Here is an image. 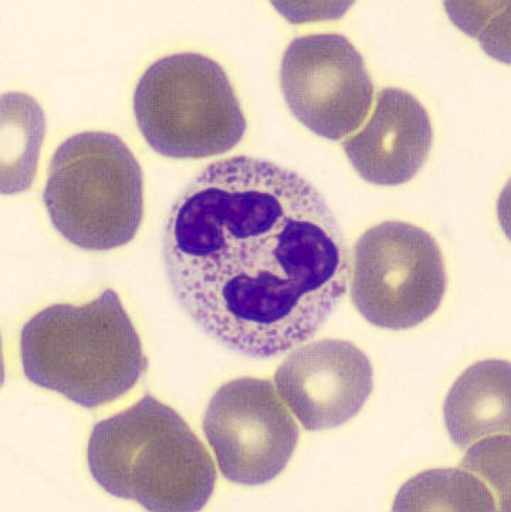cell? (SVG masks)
I'll return each instance as SVG.
<instances>
[{
  "mask_svg": "<svg viewBox=\"0 0 511 512\" xmlns=\"http://www.w3.org/2000/svg\"><path fill=\"white\" fill-rule=\"evenodd\" d=\"M162 257L182 310L250 358L306 344L347 293L351 257L326 198L252 157L213 162L175 200Z\"/></svg>",
  "mask_w": 511,
  "mask_h": 512,
  "instance_id": "cell-1",
  "label": "cell"
},
{
  "mask_svg": "<svg viewBox=\"0 0 511 512\" xmlns=\"http://www.w3.org/2000/svg\"><path fill=\"white\" fill-rule=\"evenodd\" d=\"M87 463L108 494L148 511H201L215 490L211 454L188 423L152 395L94 426Z\"/></svg>",
  "mask_w": 511,
  "mask_h": 512,
  "instance_id": "cell-2",
  "label": "cell"
},
{
  "mask_svg": "<svg viewBox=\"0 0 511 512\" xmlns=\"http://www.w3.org/2000/svg\"><path fill=\"white\" fill-rule=\"evenodd\" d=\"M20 356L29 382L86 409L120 399L148 368L140 335L114 290L89 304L40 311L23 327Z\"/></svg>",
  "mask_w": 511,
  "mask_h": 512,
  "instance_id": "cell-3",
  "label": "cell"
},
{
  "mask_svg": "<svg viewBox=\"0 0 511 512\" xmlns=\"http://www.w3.org/2000/svg\"><path fill=\"white\" fill-rule=\"evenodd\" d=\"M43 200L54 229L87 252L131 243L144 219V176L123 139L80 132L50 161Z\"/></svg>",
  "mask_w": 511,
  "mask_h": 512,
  "instance_id": "cell-4",
  "label": "cell"
},
{
  "mask_svg": "<svg viewBox=\"0 0 511 512\" xmlns=\"http://www.w3.org/2000/svg\"><path fill=\"white\" fill-rule=\"evenodd\" d=\"M134 113L147 144L167 158L226 154L247 130L228 74L199 53L171 54L151 64L135 88Z\"/></svg>",
  "mask_w": 511,
  "mask_h": 512,
  "instance_id": "cell-5",
  "label": "cell"
},
{
  "mask_svg": "<svg viewBox=\"0 0 511 512\" xmlns=\"http://www.w3.org/2000/svg\"><path fill=\"white\" fill-rule=\"evenodd\" d=\"M351 300L370 324L404 331L429 320L446 293L445 259L421 227L384 222L354 246Z\"/></svg>",
  "mask_w": 511,
  "mask_h": 512,
  "instance_id": "cell-6",
  "label": "cell"
},
{
  "mask_svg": "<svg viewBox=\"0 0 511 512\" xmlns=\"http://www.w3.org/2000/svg\"><path fill=\"white\" fill-rule=\"evenodd\" d=\"M203 433L223 477L242 486H262L279 476L296 452L299 426L265 379L242 378L213 395Z\"/></svg>",
  "mask_w": 511,
  "mask_h": 512,
  "instance_id": "cell-7",
  "label": "cell"
},
{
  "mask_svg": "<svg viewBox=\"0 0 511 512\" xmlns=\"http://www.w3.org/2000/svg\"><path fill=\"white\" fill-rule=\"evenodd\" d=\"M280 84L291 114L330 141L357 131L374 103V84L361 53L334 33L294 39L283 56Z\"/></svg>",
  "mask_w": 511,
  "mask_h": 512,
  "instance_id": "cell-8",
  "label": "cell"
},
{
  "mask_svg": "<svg viewBox=\"0 0 511 512\" xmlns=\"http://www.w3.org/2000/svg\"><path fill=\"white\" fill-rule=\"evenodd\" d=\"M274 382L301 426L321 432L360 413L374 388V371L368 356L351 342L324 339L294 349Z\"/></svg>",
  "mask_w": 511,
  "mask_h": 512,
  "instance_id": "cell-9",
  "label": "cell"
},
{
  "mask_svg": "<svg viewBox=\"0 0 511 512\" xmlns=\"http://www.w3.org/2000/svg\"><path fill=\"white\" fill-rule=\"evenodd\" d=\"M432 144L431 118L421 101L401 88H385L367 125L343 148L364 181L398 186L418 175Z\"/></svg>",
  "mask_w": 511,
  "mask_h": 512,
  "instance_id": "cell-10",
  "label": "cell"
},
{
  "mask_svg": "<svg viewBox=\"0 0 511 512\" xmlns=\"http://www.w3.org/2000/svg\"><path fill=\"white\" fill-rule=\"evenodd\" d=\"M510 362H477L460 376L443 406L450 439L469 449L497 434L510 433Z\"/></svg>",
  "mask_w": 511,
  "mask_h": 512,
  "instance_id": "cell-11",
  "label": "cell"
},
{
  "mask_svg": "<svg viewBox=\"0 0 511 512\" xmlns=\"http://www.w3.org/2000/svg\"><path fill=\"white\" fill-rule=\"evenodd\" d=\"M42 108L26 94L2 98V193L12 195L32 186L45 138Z\"/></svg>",
  "mask_w": 511,
  "mask_h": 512,
  "instance_id": "cell-12",
  "label": "cell"
},
{
  "mask_svg": "<svg viewBox=\"0 0 511 512\" xmlns=\"http://www.w3.org/2000/svg\"><path fill=\"white\" fill-rule=\"evenodd\" d=\"M395 511H493L496 501L469 471L435 470L412 478L399 491Z\"/></svg>",
  "mask_w": 511,
  "mask_h": 512,
  "instance_id": "cell-13",
  "label": "cell"
}]
</instances>
